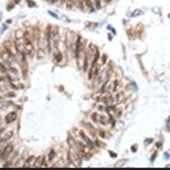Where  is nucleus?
Here are the masks:
<instances>
[{"mask_svg": "<svg viewBox=\"0 0 170 170\" xmlns=\"http://www.w3.org/2000/svg\"><path fill=\"white\" fill-rule=\"evenodd\" d=\"M0 58H1V60H2L5 64H9L10 66H12L13 64L16 62L15 55L13 53H11L10 51L7 50L4 47L0 48Z\"/></svg>", "mask_w": 170, "mask_h": 170, "instance_id": "obj_1", "label": "nucleus"}, {"mask_svg": "<svg viewBox=\"0 0 170 170\" xmlns=\"http://www.w3.org/2000/svg\"><path fill=\"white\" fill-rule=\"evenodd\" d=\"M14 150V145L13 144H8L2 150H0V160H4L13 152Z\"/></svg>", "mask_w": 170, "mask_h": 170, "instance_id": "obj_2", "label": "nucleus"}, {"mask_svg": "<svg viewBox=\"0 0 170 170\" xmlns=\"http://www.w3.org/2000/svg\"><path fill=\"white\" fill-rule=\"evenodd\" d=\"M3 47H4L5 49L8 51H10L11 53H13L14 55H15L16 53H17V48H16V45L15 43H13L12 41H5L4 43H3Z\"/></svg>", "mask_w": 170, "mask_h": 170, "instance_id": "obj_3", "label": "nucleus"}, {"mask_svg": "<svg viewBox=\"0 0 170 170\" xmlns=\"http://www.w3.org/2000/svg\"><path fill=\"white\" fill-rule=\"evenodd\" d=\"M32 37H33V41L36 42V43L39 44V41H41V30L37 28V27H34L33 28V32H32Z\"/></svg>", "mask_w": 170, "mask_h": 170, "instance_id": "obj_4", "label": "nucleus"}, {"mask_svg": "<svg viewBox=\"0 0 170 170\" xmlns=\"http://www.w3.org/2000/svg\"><path fill=\"white\" fill-rule=\"evenodd\" d=\"M16 119H17V114H16V112H11L5 116V122H7V123L14 122Z\"/></svg>", "mask_w": 170, "mask_h": 170, "instance_id": "obj_5", "label": "nucleus"}, {"mask_svg": "<svg viewBox=\"0 0 170 170\" xmlns=\"http://www.w3.org/2000/svg\"><path fill=\"white\" fill-rule=\"evenodd\" d=\"M13 134H14V133H13V131H9V132L5 133V134L2 136V138H0V146L2 145V144H4V142H8L11 137L13 136Z\"/></svg>", "mask_w": 170, "mask_h": 170, "instance_id": "obj_6", "label": "nucleus"}, {"mask_svg": "<svg viewBox=\"0 0 170 170\" xmlns=\"http://www.w3.org/2000/svg\"><path fill=\"white\" fill-rule=\"evenodd\" d=\"M79 133H80V135H81L82 138H83V139H84V142H86V144H87L86 146H88V147H93V142H91V140L89 139V138L86 136V135H85V133H84L83 131H82V130H80Z\"/></svg>", "mask_w": 170, "mask_h": 170, "instance_id": "obj_7", "label": "nucleus"}, {"mask_svg": "<svg viewBox=\"0 0 170 170\" xmlns=\"http://www.w3.org/2000/svg\"><path fill=\"white\" fill-rule=\"evenodd\" d=\"M34 162H35V156L31 155L30 158H27L26 163L23 164V167H30V166H33L34 165Z\"/></svg>", "mask_w": 170, "mask_h": 170, "instance_id": "obj_8", "label": "nucleus"}, {"mask_svg": "<svg viewBox=\"0 0 170 170\" xmlns=\"http://www.w3.org/2000/svg\"><path fill=\"white\" fill-rule=\"evenodd\" d=\"M45 161V158H44V156H38V158H35V162H34V167H42V165H43V162Z\"/></svg>", "mask_w": 170, "mask_h": 170, "instance_id": "obj_9", "label": "nucleus"}, {"mask_svg": "<svg viewBox=\"0 0 170 170\" xmlns=\"http://www.w3.org/2000/svg\"><path fill=\"white\" fill-rule=\"evenodd\" d=\"M20 38H23V31L18 29L15 31V39H20Z\"/></svg>", "mask_w": 170, "mask_h": 170, "instance_id": "obj_10", "label": "nucleus"}, {"mask_svg": "<svg viewBox=\"0 0 170 170\" xmlns=\"http://www.w3.org/2000/svg\"><path fill=\"white\" fill-rule=\"evenodd\" d=\"M54 158H55V151L52 149V150H50V152H49V154H48V161L51 162Z\"/></svg>", "mask_w": 170, "mask_h": 170, "instance_id": "obj_11", "label": "nucleus"}, {"mask_svg": "<svg viewBox=\"0 0 170 170\" xmlns=\"http://www.w3.org/2000/svg\"><path fill=\"white\" fill-rule=\"evenodd\" d=\"M62 58H63V56H62V53L61 52H56L55 54H54V60H55V62H61Z\"/></svg>", "mask_w": 170, "mask_h": 170, "instance_id": "obj_12", "label": "nucleus"}, {"mask_svg": "<svg viewBox=\"0 0 170 170\" xmlns=\"http://www.w3.org/2000/svg\"><path fill=\"white\" fill-rule=\"evenodd\" d=\"M0 71H1L2 74H8V68H5L4 65L1 63H0Z\"/></svg>", "mask_w": 170, "mask_h": 170, "instance_id": "obj_13", "label": "nucleus"}, {"mask_svg": "<svg viewBox=\"0 0 170 170\" xmlns=\"http://www.w3.org/2000/svg\"><path fill=\"white\" fill-rule=\"evenodd\" d=\"M93 1H94V4L97 9L101 8V0H93Z\"/></svg>", "mask_w": 170, "mask_h": 170, "instance_id": "obj_14", "label": "nucleus"}, {"mask_svg": "<svg viewBox=\"0 0 170 170\" xmlns=\"http://www.w3.org/2000/svg\"><path fill=\"white\" fill-rule=\"evenodd\" d=\"M86 128L88 129V131L90 132V134L91 135H95V132H94V129H93V127H91L89 123H86Z\"/></svg>", "mask_w": 170, "mask_h": 170, "instance_id": "obj_15", "label": "nucleus"}, {"mask_svg": "<svg viewBox=\"0 0 170 170\" xmlns=\"http://www.w3.org/2000/svg\"><path fill=\"white\" fill-rule=\"evenodd\" d=\"M27 3H28V5L29 7H31V8H33V7H35V3L32 1V0H27Z\"/></svg>", "mask_w": 170, "mask_h": 170, "instance_id": "obj_16", "label": "nucleus"}, {"mask_svg": "<svg viewBox=\"0 0 170 170\" xmlns=\"http://www.w3.org/2000/svg\"><path fill=\"white\" fill-rule=\"evenodd\" d=\"M49 14H50L51 16H53L54 18H56V19H58V18H60V17H58V15H56L55 13H52V12H50V11H49Z\"/></svg>", "mask_w": 170, "mask_h": 170, "instance_id": "obj_17", "label": "nucleus"}, {"mask_svg": "<svg viewBox=\"0 0 170 170\" xmlns=\"http://www.w3.org/2000/svg\"><path fill=\"white\" fill-rule=\"evenodd\" d=\"M60 0H49V2L50 3H56V2H58Z\"/></svg>", "mask_w": 170, "mask_h": 170, "instance_id": "obj_18", "label": "nucleus"}, {"mask_svg": "<svg viewBox=\"0 0 170 170\" xmlns=\"http://www.w3.org/2000/svg\"><path fill=\"white\" fill-rule=\"evenodd\" d=\"M4 87H2V86H0V91H3V90H4Z\"/></svg>", "mask_w": 170, "mask_h": 170, "instance_id": "obj_19", "label": "nucleus"}, {"mask_svg": "<svg viewBox=\"0 0 170 170\" xmlns=\"http://www.w3.org/2000/svg\"><path fill=\"white\" fill-rule=\"evenodd\" d=\"M3 131H4V129H0V135L2 134V132H3Z\"/></svg>", "mask_w": 170, "mask_h": 170, "instance_id": "obj_20", "label": "nucleus"}, {"mask_svg": "<svg viewBox=\"0 0 170 170\" xmlns=\"http://www.w3.org/2000/svg\"><path fill=\"white\" fill-rule=\"evenodd\" d=\"M1 81H3V78H2V77H0V82H1Z\"/></svg>", "mask_w": 170, "mask_h": 170, "instance_id": "obj_21", "label": "nucleus"}, {"mask_svg": "<svg viewBox=\"0 0 170 170\" xmlns=\"http://www.w3.org/2000/svg\"><path fill=\"white\" fill-rule=\"evenodd\" d=\"M19 1H20V0H15V3H18Z\"/></svg>", "mask_w": 170, "mask_h": 170, "instance_id": "obj_22", "label": "nucleus"}, {"mask_svg": "<svg viewBox=\"0 0 170 170\" xmlns=\"http://www.w3.org/2000/svg\"><path fill=\"white\" fill-rule=\"evenodd\" d=\"M62 1V3H64V2H66V0H61Z\"/></svg>", "mask_w": 170, "mask_h": 170, "instance_id": "obj_23", "label": "nucleus"}, {"mask_svg": "<svg viewBox=\"0 0 170 170\" xmlns=\"http://www.w3.org/2000/svg\"><path fill=\"white\" fill-rule=\"evenodd\" d=\"M1 100H2V97H1V96H0V101H1Z\"/></svg>", "mask_w": 170, "mask_h": 170, "instance_id": "obj_24", "label": "nucleus"}, {"mask_svg": "<svg viewBox=\"0 0 170 170\" xmlns=\"http://www.w3.org/2000/svg\"><path fill=\"white\" fill-rule=\"evenodd\" d=\"M0 16H1V13H0Z\"/></svg>", "mask_w": 170, "mask_h": 170, "instance_id": "obj_25", "label": "nucleus"}]
</instances>
